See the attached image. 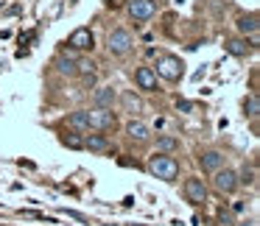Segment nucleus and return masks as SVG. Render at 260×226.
<instances>
[{"instance_id":"0eeeda50","label":"nucleus","mask_w":260,"mask_h":226,"mask_svg":"<svg viewBox=\"0 0 260 226\" xmlns=\"http://www.w3.org/2000/svg\"><path fill=\"white\" fill-rule=\"evenodd\" d=\"M157 14V0H129V17L137 25L148 23Z\"/></svg>"},{"instance_id":"1a4fd4ad","label":"nucleus","mask_w":260,"mask_h":226,"mask_svg":"<svg viewBox=\"0 0 260 226\" xmlns=\"http://www.w3.org/2000/svg\"><path fill=\"white\" fill-rule=\"evenodd\" d=\"M90 123H92V131H115L118 129V115L112 109H92Z\"/></svg>"},{"instance_id":"f8f14e48","label":"nucleus","mask_w":260,"mask_h":226,"mask_svg":"<svg viewBox=\"0 0 260 226\" xmlns=\"http://www.w3.org/2000/svg\"><path fill=\"white\" fill-rule=\"evenodd\" d=\"M123 131H126V137H129L132 142H137V145H146V142L151 140V131H148V126L143 123V120H135V118H132L129 123L123 126Z\"/></svg>"},{"instance_id":"423d86ee","label":"nucleus","mask_w":260,"mask_h":226,"mask_svg":"<svg viewBox=\"0 0 260 226\" xmlns=\"http://www.w3.org/2000/svg\"><path fill=\"white\" fill-rule=\"evenodd\" d=\"M213 187L221 193V196H232V193L241 187V184H238V173L232 168H226V165H224V168H218L213 173Z\"/></svg>"},{"instance_id":"412c9836","label":"nucleus","mask_w":260,"mask_h":226,"mask_svg":"<svg viewBox=\"0 0 260 226\" xmlns=\"http://www.w3.org/2000/svg\"><path fill=\"white\" fill-rule=\"evenodd\" d=\"M76 67H79V76L95 73V62H92V59H79V62H76Z\"/></svg>"},{"instance_id":"b1692460","label":"nucleus","mask_w":260,"mask_h":226,"mask_svg":"<svg viewBox=\"0 0 260 226\" xmlns=\"http://www.w3.org/2000/svg\"><path fill=\"white\" fill-rule=\"evenodd\" d=\"M232 212L241 215V212H243V204H241V201H235V204H232Z\"/></svg>"},{"instance_id":"6ab92c4d","label":"nucleus","mask_w":260,"mask_h":226,"mask_svg":"<svg viewBox=\"0 0 260 226\" xmlns=\"http://www.w3.org/2000/svg\"><path fill=\"white\" fill-rule=\"evenodd\" d=\"M123 103H126V109H129L132 115H137V112L143 109L140 98H135V92H123Z\"/></svg>"},{"instance_id":"20e7f679","label":"nucleus","mask_w":260,"mask_h":226,"mask_svg":"<svg viewBox=\"0 0 260 226\" xmlns=\"http://www.w3.org/2000/svg\"><path fill=\"white\" fill-rule=\"evenodd\" d=\"M224 51L230 53V56H238V59L252 56V53L257 51V34L254 36H232V40L224 42Z\"/></svg>"},{"instance_id":"39448f33","label":"nucleus","mask_w":260,"mask_h":226,"mask_svg":"<svg viewBox=\"0 0 260 226\" xmlns=\"http://www.w3.org/2000/svg\"><path fill=\"white\" fill-rule=\"evenodd\" d=\"M182 193H185V198L193 207L207 204V184H204V179H199V176H187L185 184H182Z\"/></svg>"},{"instance_id":"9d476101","label":"nucleus","mask_w":260,"mask_h":226,"mask_svg":"<svg viewBox=\"0 0 260 226\" xmlns=\"http://www.w3.org/2000/svg\"><path fill=\"white\" fill-rule=\"evenodd\" d=\"M135 84H137V90H143V92H157L159 84H157V73H154V67L140 64V67L135 70Z\"/></svg>"},{"instance_id":"dca6fc26","label":"nucleus","mask_w":260,"mask_h":226,"mask_svg":"<svg viewBox=\"0 0 260 226\" xmlns=\"http://www.w3.org/2000/svg\"><path fill=\"white\" fill-rule=\"evenodd\" d=\"M84 148L87 151H92V154H109V140H107V134H101V131H87L84 134Z\"/></svg>"},{"instance_id":"f3484780","label":"nucleus","mask_w":260,"mask_h":226,"mask_svg":"<svg viewBox=\"0 0 260 226\" xmlns=\"http://www.w3.org/2000/svg\"><path fill=\"white\" fill-rule=\"evenodd\" d=\"M243 115H246L252 123H257V118H260V98H257V92H249V95L243 98Z\"/></svg>"},{"instance_id":"ddd939ff","label":"nucleus","mask_w":260,"mask_h":226,"mask_svg":"<svg viewBox=\"0 0 260 226\" xmlns=\"http://www.w3.org/2000/svg\"><path fill=\"white\" fill-rule=\"evenodd\" d=\"M115 101H118V92H115L112 84H101L95 92H92V103H95V109H112Z\"/></svg>"},{"instance_id":"aec40b11","label":"nucleus","mask_w":260,"mask_h":226,"mask_svg":"<svg viewBox=\"0 0 260 226\" xmlns=\"http://www.w3.org/2000/svg\"><path fill=\"white\" fill-rule=\"evenodd\" d=\"M59 140H62V145L76 148V151H79V148H84V137H79V134H62Z\"/></svg>"},{"instance_id":"f03ea898","label":"nucleus","mask_w":260,"mask_h":226,"mask_svg":"<svg viewBox=\"0 0 260 226\" xmlns=\"http://www.w3.org/2000/svg\"><path fill=\"white\" fill-rule=\"evenodd\" d=\"M135 48V36H132L129 28H123V25H118V28H112L107 34V53L109 56H126V53Z\"/></svg>"},{"instance_id":"393cba45","label":"nucleus","mask_w":260,"mask_h":226,"mask_svg":"<svg viewBox=\"0 0 260 226\" xmlns=\"http://www.w3.org/2000/svg\"><path fill=\"white\" fill-rule=\"evenodd\" d=\"M238 226H257V223H254V220H241Z\"/></svg>"},{"instance_id":"6e6552de","label":"nucleus","mask_w":260,"mask_h":226,"mask_svg":"<svg viewBox=\"0 0 260 226\" xmlns=\"http://www.w3.org/2000/svg\"><path fill=\"white\" fill-rule=\"evenodd\" d=\"M64 45H68L70 51H76V53H87V51H92V48H95V36H92L90 28H76L73 34L68 36V42H64Z\"/></svg>"},{"instance_id":"4be33fe9","label":"nucleus","mask_w":260,"mask_h":226,"mask_svg":"<svg viewBox=\"0 0 260 226\" xmlns=\"http://www.w3.org/2000/svg\"><path fill=\"white\" fill-rule=\"evenodd\" d=\"M218 220H221V226H235V218H232V212H226V209L218 212Z\"/></svg>"},{"instance_id":"7ed1b4c3","label":"nucleus","mask_w":260,"mask_h":226,"mask_svg":"<svg viewBox=\"0 0 260 226\" xmlns=\"http://www.w3.org/2000/svg\"><path fill=\"white\" fill-rule=\"evenodd\" d=\"M154 73H157L159 79H165V81H171V84H176V81H182V76H185V62H182L179 56H174V53H162Z\"/></svg>"},{"instance_id":"4468645a","label":"nucleus","mask_w":260,"mask_h":226,"mask_svg":"<svg viewBox=\"0 0 260 226\" xmlns=\"http://www.w3.org/2000/svg\"><path fill=\"white\" fill-rule=\"evenodd\" d=\"M68 126L76 131V134H87V131H92L90 109H76V112H70L68 115Z\"/></svg>"},{"instance_id":"9b49d317","label":"nucleus","mask_w":260,"mask_h":226,"mask_svg":"<svg viewBox=\"0 0 260 226\" xmlns=\"http://www.w3.org/2000/svg\"><path fill=\"white\" fill-rule=\"evenodd\" d=\"M235 28H238V34H241V36H254V34H257V28H260L257 12H241L235 17Z\"/></svg>"},{"instance_id":"5701e85b","label":"nucleus","mask_w":260,"mask_h":226,"mask_svg":"<svg viewBox=\"0 0 260 226\" xmlns=\"http://www.w3.org/2000/svg\"><path fill=\"white\" fill-rule=\"evenodd\" d=\"M179 109H182V112H190L193 103H190V101H179Z\"/></svg>"},{"instance_id":"2eb2a0df","label":"nucleus","mask_w":260,"mask_h":226,"mask_svg":"<svg viewBox=\"0 0 260 226\" xmlns=\"http://www.w3.org/2000/svg\"><path fill=\"white\" fill-rule=\"evenodd\" d=\"M199 165H202L204 173H215L218 168H224V154L210 148V151H202L199 154Z\"/></svg>"},{"instance_id":"f257e3e1","label":"nucleus","mask_w":260,"mask_h":226,"mask_svg":"<svg viewBox=\"0 0 260 226\" xmlns=\"http://www.w3.org/2000/svg\"><path fill=\"white\" fill-rule=\"evenodd\" d=\"M146 170L151 176H157V179L162 181H176V176H179V162H176L171 154H151L146 162Z\"/></svg>"},{"instance_id":"a211bd4d","label":"nucleus","mask_w":260,"mask_h":226,"mask_svg":"<svg viewBox=\"0 0 260 226\" xmlns=\"http://www.w3.org/2000/svg\"><path fill=\"white\" fill-rule=\"evenodd\" d=\"M182 148V142L171 134H159L157 137V154H176Z\"/></svg>"}]
</instances>
